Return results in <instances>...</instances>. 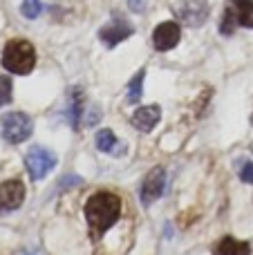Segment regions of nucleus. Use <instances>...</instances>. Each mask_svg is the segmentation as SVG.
<instances>
[{
    "instance_id": "obj_7",
    "label": "nucleus",
    "mask_w": 253,
    "mask_h": 255,
    "mask_svg": "<svg viewBox=\"0 0 253 255\" xmlns=\"http://www.w3.org/2000/svg\"><path fill=\"white\" fill-rule=\"evenodd\" d=\"M166 186V170L164 168H152L141 181V190H139V199L143 206H150L155 199L161 197Z\"/></svg>"
},
{
    "instance_id": "obj_14",
    "label": "nucleus",
    "mask_w": 253,
    "mask_h": 255,
    "mask_svg": "<svg viewBox=\"0 0 253 255\" xmlns=\"http://www.w3.org/2000/svg\"><path fill=\"white\" fill-rule=\"evenodd\" d=\"M97 148L101 152L108 154H124L126 152V145L119 143V139L115 136L112 130H99L97 132Z\"/></svg>"
},
{
    "instance_id": "obj_18",
    "label": "nucleus",
    "mask_w": 253,
    "mask_h": 255,
    "mask_svg": "<svg viewBox=\"0 0 253 255\" xmlns=\"http://www.w3.org/2000/svg\"><path fill=\"white\" fill-rule=\"evenodd\" d=\"M240 179L245 184H253V161H245L240 168Z\"/></svg>"
},
{
    "instance_id": "obj_1",
    "label": "nucleus",
    "mask_w": 253,
    "mask_h": 255,
    "mask_svg": "<svg viewBox=\"0 0 253 255\" xmlns=\"http://www.w3.org/2000/svg\"><path fill=\"white\" fill-rule=\"evenodd\" d=\"M121 215V199L115 193H94L92 197L85 202V220L90 226V235L99 240L108 229L115 226V222Z\"/></svg>"
},
{
    "instance_id": "obj_10",
    "label": "nucleus",
    "mask_w": 253,
    "mask_h": 255,
    "mask_svg": "<svg viewBox=\"0 0 253 255\" xmlns=\"http://www.w3.org/2000/svg\"><path fill=\"white\" fill-rule=\"evenodd\" d=\"M179 38H182V29H179V25L173 22V20L157 25L155 34H152V43H155V47L159 49V52H168V49H173L175 45L179 43Z\"/></svg>"
},
{
    "instance_id": "obj_13",
    "label": "nucleus",
    "mask_w": 253,
    "mask_h": 255,
    "mask_svg": "<svg viewBox=\"0 0 253 255\" xmlns=\"http://www.w3.org/2000/svg\"><path fill=\"white\" fill-rule=\"evenodd\" d=\"M213 255H251V244L236 238H222L215 244Z\"/></svg>"
},
{
    "instance_id": "obj_19",
    "label": "nucleus",
    "mask_w": 253,
    "mask_h": 255,
    "mask_svg": "<svg viewBox=\"0 0 253 255\" xmlns=\"http://www.w3.org/2000/svg\"><path fill=\"white\" fill-rule=\"evenodd\" d=\"M251 124H253V115H251Z\"/></svg>"
},
{
    "instance_id": "obj_6",
    "label": "nucleus",
    "mask_w": 253,
    "mask_h": 255,
    "mask_svg": "<svg viewBox=\"0 0 253 255\" xmlns=\"http://www.w3.org/2000/svg\"><path fill=\"white\" fill-rule=\"evenodd\" d=\"M177 18L188 27H200L209 18V2L206 0H179L175 7Z\"/></svg>"
},
{
    "instance_id": "obj_16",
    "label": "nucleus",
    "mask_w": 253,
    "mask_h": 255,
    "mask_svg": "<svg viewBox=\"0 0 253 255\" xmlns=\"http://www.w3.org/2000/svg\"><path fill=\"white\" fill-rule=\"evenodd\" d=\"M20 11H22V16L25 18L34 20V18H38L40 11H43V2H40V0H22Z\"/></svg>"
},
{
    "instance_id": "obj_9",
    "label": "nucleus",
    "mask_w": 253,
    "mask_h": 255,
    "mask_svg": "<svg viewBox=\"0 0 253 255\" xmlns=\"http://www.w3.org/2000/svg\"><path fill=\"white\" fill-rule=\"evenodd\" d=\"M132 31L134 29H132V25H130V22H126L124 18L115 16L106 27H101L99 38L106 43V47H115V45H119L121 40H126L128 36H132Z\"/></svg>"
},
{
    "instance_id": "obj_4",
    "label": "nucleus",
    "mask_w": 253,
    "mask_h": 255,
    "mask_svg": "<svg viewBox=\"0 0 253 255\" xmlns=\"http://www.w3.org/2000/svg\"><path fill=\"white\" fill-rule=\"evenodd\" d=\"M238 25L253 29V0H231V4L227 7L222 20V34H233Z\"/></svg>"
},
{
    "instance_id": "obj_12",
    "label": "nucleus",
    "mask_w": 253,
    "mask_h": 255,
    "mask_svg": "<svg viewBox=\"0 0 253 255\" xmlns=\"http://www.w3.org/2000/svg\"><path fill=\"white\" fill-rule=\"evenodd\" d=\"M67 124H70L74 130H79V121L81 117H85V97H83V90L74 88L70 92V99H67Z\"/></svg>"
},
{
    "instance_id": "obj_8",
    "label": "nucleus",
    "mask_w": 253,
    "mask_h": 255,
    "mask_svg": "<svg viewBox=\"0 0 253 255\" xmlns=\"http://www.w3.org/2000/svg\"><path fill=\"white\" fill-rule=\"evenodd\" d=\"M25 202V186L20 179H9L0 184V215L16 211Z\"/></svg>"
},
{
    "instance_id": "obj_3",
    "label": "nucleus",
    "mask_w": 253,
    "mask_h": 255,
    "mask_svg": "<svg viewBox=\"0 0 253 255\" xmlns=\"http://www.w3.org/2000/svg\"><path fill=\"white\" fill-rule=\"evenodd\" d=\"M0 128H2V136L9 143H22L31 136L34 124L25 112H9L0 119Z\"/></svg>"
},
{
    "instance_id": "obj_11",
    "label": "nucleus",
    "mask_w": 253,
    "mask_h": 255,
    "mask_svg": "<svg viewBox=\"0 0 253 255\" xmlns=\"http://www.w3.org/2000/svg\"><path fill=\"white\" fill-rule=\"evenodd\" d=\"M159 119H161V108L159 106H146V108H139V110L132 115V126L141 132H150V130H155V126L159 124Z\"/></svg>"
},
{
    "instance_id": "obj_2",
    "label": "nucleus",
    "mask_w": 253,
    "mask_h": 255,
    "mask_svg": "<svg viewBox=\"0 0 253 255\" xmlns=\"http://www.w3.org/2000/svg\"><path fill=\"white\" fill-rule=\"evenodd\" d=\"M36 65V52L29 40H9L2 49V67L11 74H29Z\"/></svg>"
},
{
    "instance_id": "obj_15",
    "label": "nucleus",
    "mask_w": 253,
    "mask_h": 255,
    "mask_svg": "<svg viewBox=\"0 0 253 255\" xmlns=\"http://www.w3.org/2000/svg\"><path fill=\"white\" fill-rule=\"evenodd\" d=\"M143 79H146V70H139L137 74L130 79L128 83V90H126V99L130 103H137L141 99V88H143Z\"/></svg>"
},
{
    "instance_id": "obj_17",
    "label": "nucleus",
    "mask_w": 253,
    "mask_h": 255,
    "mask_svg": "<svg viewBox=\"0 0 253 255\" xmlns=\"http://www.w3.org/2000/svg\"><path fill=\"white\" fill-rule=\"evenodd\" d=\"M11 101V79L0 76V108Z\"/></svg>"
},
{
    "instance_id": "obj_5",
    "label": "nucleus",
    "mask_w": 253,
    "mask_h": 255,
    "mask_svg": "<svg viewBox=\"0 0 253 255\" xmlns=\"http://www.w3.org/2000/svg\"><path fill=\"white\" fill-rule=\"evenodd\" d=\"M56 154L52 152V150L43 148V145H34V148L27 152L25 157V166H27V172H29V177L34 181L43 179V177H47L49 172L56 168Z\"/></svg>"
}]
</instances>
